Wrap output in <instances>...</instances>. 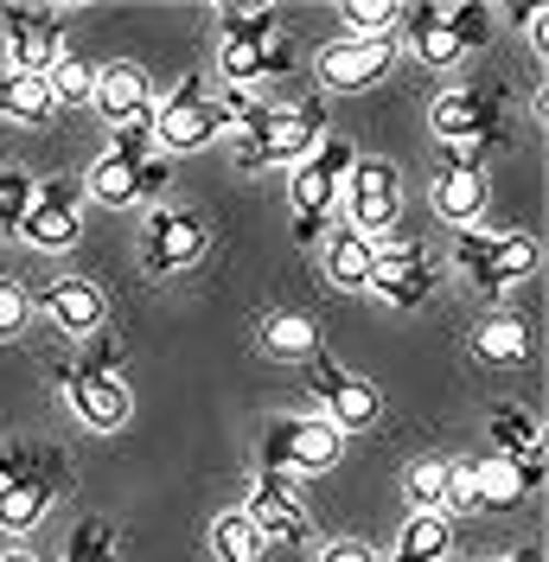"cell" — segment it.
<instances>
[{"label": "cell", "instance_id": "cell-34", "mask_svg": "<svg viewBox=\"0 0 549 562\" xmlns=\"http://www.w3.org/2000/svg\"><path fill=\"white\" fill-rule=\"evenodd\" d=\"M65 562H115V530L103 518H83L65 537Z\"/></svg>", "mask_w": 549, "mask_h": 562}, {"label": "cell", "instance_id": "cell-8", "mask_svg": "<svg viewBox=\"0 0 549 562\" xmlns=\"http://www.w3.org/2000/svg\"><path fill=\"white\" fill-rule=\"evenodd\" d=\"M307 384H313V396H320V409H326V422H333L339 435H351V428H371V422L383 416V396H378V384H365L358 371H345V364H333L326 351H313V358H307Z\"/></svg>", "mask_w": 549, "mask_h": 562}, {"label": "cell", "instance_id": "cell-17", "mask_svg": "<svg viewBox=\"0 0 549 562\" xmlns=\"http://www.w3.org/2000/svg\"><path fill=\"white\" fill-rule=\"evenodd\" d=\"M390 58H396L390 38H333L320 52V83L326 90H371L383 70H390Z\"/></svg>", "mask_w": 549, "mask_h": 562}, {"label": "cell", "instance_id": "cell-35", "mask_svg": "<svg viewBox=\"0 0 549 562\" xmlns=\"http://www.w3.org/2000/svg\"><path fill=\"white\" fill-rule=\"evenodd\" d=\"M447 26H453V38H460V52H473V45H485V33H492V13H485L480 0H453V7H441Z\"/></svg>", "mask_w": 549, "mask_h": 562}, {"label": "cell", "instance_id": "cell-4", "mask_svg": "<svg viewBox=\"0 0 549 562\" xmlns=\"http://www.w3.org/2000/svg\"><path fill=\"white\" fill-rule=\"evenodd\" d=\"M453 269L480 288L485 301H498L512 281H524L537 269V237H524V231H460V244H453Z\"/></svg>", "mask_w": 549, "mask_h": 562}, {"label": "cell", "instance_id": "cell-14", "mask_svg": "<svg viewBox=\"0 0 549 562\" xmlns=\"http://www.w3.org/2000/svg\"><path fill=\"white\" fill-rule=\"evenodd\" d=\"M77 199H83V186H77V179L33 186V205H26V217H20V237H26L33 249H70V244H77V231H83Z\"/></svg>", "mask_w": 549, "mask_h": 562}, {"label": "cell", "instance_id": "cell-13", "mask_svg": "<svg viewBox=\"0 0 549 562\" xmlns=\"http://www.w3.org/2000/svg\"><path fill=\"white\" fill-rule=\"evenodd\" d=\"M0 33H7L13 70L45 77V70L65 58V20H58L52 7H7V13H0Z\"/></svg>", "mask_w": 549, "mask_h": 562}, {"label": "cell", "instance_id": "cell-19", "mask_svg": "<svg viewBox=\"0 0 549 562\" xmlns=\"http://www.w3.org/2000/svg\"><path fill=\"white\" fill-rule=\"evenodd\" d=\"M537 486H544V467H517L505 454L473 460V498H480V512H512L517 498H530Z\"/></svg>", "mask_w": 549, "mask_h": 562}, {"label": "cell", "instance_id": "cell-37", "mask_svg": "<svg viewBox=\"0 0 549 562\" xmlns=\"http://www.w3.org/2000/svg\"><path fill=\"white\" fill-rule=\"evenodd\" d=\"M26 314H33V294L13 276H0V339H13V333L26 326Z\"/></svg>", "mask_w": 549, "mask_h": 562}, {"label": "cell", "instance_id": "cell-11", "mask_svg": "<svg viewBox=\"0 0 549 562\" xmlns=\"http://www.w3.org/2000/svg\"><path fill=\"white\" fill-rule=\"evenodd\" d=\"M217 135H224V109L199 90V77H186L167 103L154 109V140L172 147V154H192V147H205Z\"/></svg>", "mask_w": 549, "mask_h": 562}, {"label": "cell", "instance_id": "cell-22", "mask_svg": "<svg viewBox=\"0 0 549 562\" xmlns=\"http://www.w3.org/2000/svg\"><path fill=\"white\" fill-rule=\"evenodd\" d=\"M403 38H410V52L422 58V65H460L467 52H460V38H453V26H447L441 0H422V7H403Z\"/></svg>", "mask_w": 549, "mask_h": 562}, {"label": "cell", "instance_id": "cell-20", "mask_svg": "<svg viewBox=\"0 0 549 562\" xmlns=\"http://www.w3.org/2000/svg\"><path fill=\"white\" fill-rule=\"evenodd\" d=\"M473 346H480L485 364H530L537 358V326H530V314H517V307H498V314L480 319Z\"/></svg>", "mask_w": 549, "mask_h": 562}, {"label": "cell", "instance_id": "cell-32", "mask_svg": "<svg viewBox=\"0 0 549 562\" xmlns=\"http://www.w3.org/2000/svg\"><path fill=\"white\" fill-rule=\"evenodd\" d=\"M403 492H410L415 512H441V505H447V454L410 460V473H403Z\"/></svg>", "mask_w": 549, "mask_h": 562}, {"label": "cell", "instance_id": "cell-40", "mask_svg": "<svg viewBox=\"0 0 549 562\" xmlns=\"http://www.w3.org/2000/svg\"><path fill=\"white\" fill-rule=\"evenodd\" d=\"M0 562H38V557H33V550H7Z\"/></svg>", "mask_w": 549, "mask_h": 562}, {"label": "cell", "instance_id": "cell-2", "mask_svg": "<svg viewBox=\"0 0 549 562\" xmlns=\"http://www.w3.org/2000/svg\"><path fill=\"white\" fill-rule=\"evenodd\" d=\"M237 160L256 173V167H294L307 160L313 147L326 140V109L320 103H294V109H274V103H256L249 115L237 122Z\"/></svg>", "mask_w": 549, "mask_h": 562}, {"label": "cell", "instance_id": "cell-29", "mask_svg": "<svg viewBox=\"0 0 549 562\" xmlns=\"http://www.w3.org/2000/svg\"><path fill=\"white\" fill-rule=\"evenodd\" d=\"M453 550V530L441 512H410V525L396 537V562H447Z\"/></svg>", "mask_w": 549, "mask_h": 562}, {"label": "cell", "instance_id": "cell-33", "mask_svg": "<svg viewBox=\"0 0 549 562\" xmlns=\"http://www.w3.org/2000/svg\"><path fill=\"white\" fill-rule=\"evenodd\" d=\"M403 7L396 0H345V38H383L396 33Z\"/></svg>", "mask_w": 549, "mask_h": 562}, {"label": "cell", "instance_id": "cell-3", "mask_svg": "<svg viewBox=\"0 0 549 562\" xmlns=\"http://www.w3.org/2000/svg\"><path fill=\"white\" fill-rule=\"evenodd\" d=\"M351 160H358V147L345 135H326L307 160L288 167V205H294V237H301V244H320V237H326V217L339 211Z\"/></svg>", "mask_w": 549, "mask_h": 562}, {"label": "cell", "instance_id": "cell-28", "mask_svg": "<svg viewBox=\"0 0 549 562\" xmlns=\"http://www.w3.org/2000/svg\"><path fill=\"white\" fill-rule=\"evenodd\" d=\"M262 351H269V358H301V364H307L313 351H320V326H313V314H301V307L269 314L262 319Z\"/></svg>", "mask_w": 549, "mask_h": 562}, {"label": "cell", "instance_id": "cell-1", "mask_svg": "<svg viewBox=\"0 0 549 562\" xmlns=\"http://www.w3.org/2000/svg\"><path fill=\"white\" fill-rule=\"evenodd\" d=\"M83 186H90L97 205H147V199L167 186V160H154V109L115 128L109 154L90 167Z\"/></svg>", "mask_w": 549, "mask_h": 562}, {"label": "cell", "instance_id": "cell-10", "mask_svg": "<svg viewBox=\"0 0 549 562\" xmlns=\"http://www.w3.org/2000/svg\"><path fill=\"white\" fill-rule=\"evenodd\" d=\"M205 256V224L179 205H154L147 211V231H141V262L154 276H179V269H199Z\"/></svg>", "mask_w": 549, "mask_h": 562}, {"label": "cell", "instance_id": "cell-36", "mask_svg": "<svg viewBox=\"0 0 549 562\" xmlns=\"http://www.w3.org/2000/svg\"><path fill=\"white\" fill-rule=\"evenodd\" d=\"M26 205H33V179L20 173V167H7L0 173V231H20Z\"/></svg>", "mask_w": 549, "mask_h": 562}, {"label": "cell", "instance_id": "cell-6", "mask_svg": "<svg viewBox=\"0 0 549 562\" xmlns=\"http://www.w3.org/2000/svg\"><path fill=\"white\" fill-rule=\"evenodd\" d=\"M345 435L326 416H294V422H274L269 441H262V473H326L339 460Z\"/></svg>", "mask_w": 549, "mask_h": 562}, {"label": "cell", "instance_id": "cell-15", "mask_svg": "<svg viewBox=\"0 0 549 562\" xmlns=\"http://www.w3.org/2000/svg\"><path fill=\"white\" fill-rule=\"evenodd\" d=\"M243 518L262 530V543H301L307 537V505H301V492L288 473H256V486L243 498Z\"/></svg>", "mask_w": 549, "mask_h": 562}, {"label": "cell", "instance_id": "cell-24", "mask_svg": "<svg viewBox=\"0 0 549 562\" xmlns=\"http://www.w3.org/2000/svg\"><path fill=\"white\" fill-rule=\"evenodd\" d=\"M281 45V7H224V52L262 58Z\"/></svg>", "mask_w": 549, "mask_h": 562}, {"label": "cell", "instance_id": "cell-25", "mask_svg": "<svg viewBox=\"0 0 549 562\" xmlns=\"http://www.w3.org/2000/svg\"><path fill=\"white\" fill-rule=\"evenodd\" d=\"M492 441H498V454L517 460V467H544V428L524 416L517 403H498V409H492Z\"/></svg>", "mask_w": 549, "mask_h": 562}, {"label": "cell", "instance_id": "cell-31", "mask_svg": "<svg viewBox=\"0 0 549 562\" xmlns=\"http://www.w3.org/2000/svg\"><path fill=\"white\" fill-rule=\"evenodd\" d=\"M211 550H217V562H262V530L249 525L243 512H224L211 525Z\"/></svg>", "mask_w": 549, "mask_h": 562}, {"label": "cell", "instance_id": "cell-5", "mask_svg": "<svg viewBox=\"0 0 549 562\" xmlns=\"http://www.w3.org/2000/svg\"><path fill=\"white\" fill-rule=\"evenodd\" d=\"M52 460L58 454H33V448H7L0 454V530L7 537H26V530L45 525V512L58 498Z\"/></svg>", "mask_w": 549, "mask_h": 562}, {"label": "cell", "instance_id": "cell-27", "mask_svg": "<svg viewBox=\"0 0 549 562\" xmlns=\"http://www.w3.org/2000/svg\"><path fill=\"white\" fill-rule=\"evenodd\" d=\"M0 115L7 122H26V128H38L45 115H52V90H45V77H33V70H0Z\"/></svg>", "mask_w": 549, "mask_h": 562}, {"label": "cell", "instance_id": "cell-9", "mask_svg": "<svg viewBox=\"0 0 549 562\" xmlns=\"http://www.w3.org/2000/svg\"><path fill=\"white\" fill-rule=\"evenodd\" d=\"M339 205L351 211V224H345V231H358V237L390 231V224H396V211H403V173H396L390 160H351Z\"/></svg>", "mask_w": 549, "mask_h": 562}, {"label": "cell", "instance_id": "cell-12", "mask_svg": "<svg viewBox=\"0 0 549 562\" xmlns=\"http://www.w3.org/2000/svg\"><path fill=\"white\" fill-rule=\"evenodd\" d=\"M58 390H65L70 416L83 422V428H122L128 422V390H122V378L115 371H97V364H58Z\"/></svg>", "mask_w": 549, "mask_h": 562}, {"label": "cell", "instance_id": "cell-7", "mask_svg": "<svg viewBox=\"0 0 549 562\" xmlns=\"http://www.w3.org/2000/svg\"><path fill=\"white\" fill-rule=\"evenodd\" d=\"M428 122H435V135H441L453 154H473V160H480L492 140H505V115H498V103H492L485 90H473V83L441 90L435 109H428Z\"/></svg>", "mask_w": 549, "mask_h": 562}, {"label": "cell", "instance_id": "cell-38", "mask_svg": "<svg viewBox=\"0 0 549 562\" xmlns=\"http://www.w3.org/2000/svg\"><path fill=\"white\" fill-rule=\"evenodd\" d=\"M441 512H480V498H473V460L467 454L447 460V505Z\"/></svg>", "mask_w": 549, "mask_h": 562}, {"label": "cell", "instance_id": "cell-30", "mask_svg": "<svg viewBox=\"0 0 549 562\" xmlns=\"http://www.w3.org/2000/svg\"><path fill=\"white\" fill-rule=\"evenodd\" d=\"M45 90H52V109L58 103H90L97 97V65L83 52H65L58 65L45 70Z\"/></svg>", "mask_w": 549, "mask_h": 562}, {"label": "cell", "instance_id": "cell-26", "mask_svg": "<svg viewBox=\"0 0 549 562\" xmlns=\"http://www.w3.org/2000/svg\"><path fill=\"white\" fill-rule=\"evenodd\" d=\"M371 237H358V231H333L326 237V276H333V288H345V294H358V288H371Z\"/></svg>", "mask_w": 549, "mask_h": 562}, {"label": "cell", "instance_id": "cell-16", "mask_svg": "<svg viewBox=\"0 0 549 562\" xmlns=\"http://www.w3.org/2000/svg\"><path fill=\"white\" fill-rule=\"evenodd\" d=\"M371 294H383L390 307H422L435 294V262L422 244H390L371 256Z\"/></svg>", "mask_w": 549, "mask_h": 562}, {"label": "cell", "instance_id": "cell-23", "mask_svg": "<svg viewBox=\"0 0 549 562\" xmlns=\"http://www.w3.org/2000/svg\"><path fill=\"white\" fill-rule=\"evenodd\" d=\"M90 103H97L109 122L122 128V122L147 115V103H154V83H147V70H141V65H97V97H90Z\"/></svg>", "mask_w": 549, "mask_h": 562}, {"label": "cell", "instance_id": "cell-21", "mask_svg": "<svg viewBox=\"0 0 549 562\" xmlns=\"http://www.w3.org/2000/svg\"><path fill=\"white\" fill-rule=\"evenodd\" d=\"M38 307L58 319L65 333H77V339L103 333V294H97L83 276H65V281H52V288H38Z\"/></svg>", "mask_w": 549, "mask_h": 562}, {"label": "cell", "instance_id": "cell-18", "mask_svg": "<svg viewBox=\"0 0 549 562\" xmlns=\"http://www.w3.org/2000/svg\"><path fill=\"white\" fill-rule=\"evenodd\" d=\"M485 199H492L485 160H473V154H453L441 173H435V186H428V205L441 211L447 224H460V231H473V217L485 211Z\"/></svg>", "mask_w": 549, "mask_h": 562}, {"label": "cell", "instance_id": "cell-39", "mask_svg": "<svg viewBox=\"0 0 549 562\" xmlns=\"http://www.w3.org/2000/svg\"><path fill=\"white\" fill-rule=\"evenodd\" d=\"M320 562H378V550H371V543H358V537H345V543H333Z\"/></svg>", "mask_w": 549, "mask_h": 562}]
</instances>
